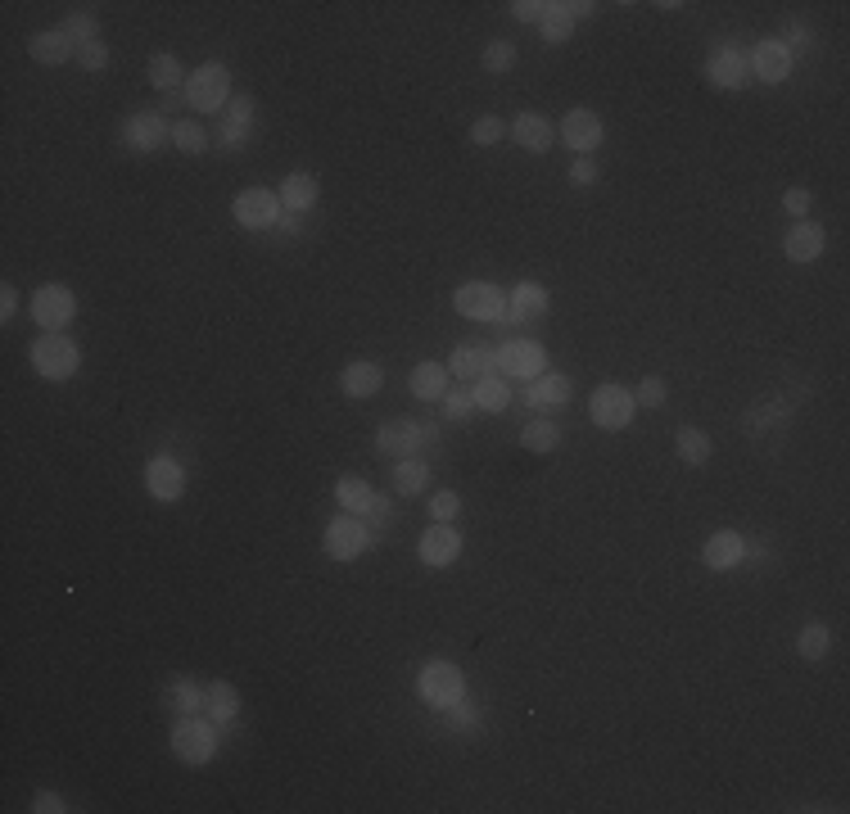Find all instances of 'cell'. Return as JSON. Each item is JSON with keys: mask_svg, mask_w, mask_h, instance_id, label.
<instances>
[{"mask_svg": "<svg viewBox=\"0 0 850 814\" xmlns=\"http://www.w3.org/2000/svg\"><path fill=\"white\" fill-rule=\"evenodd\" d=\"M416 697L435 710H453L457 701H466V674L448 661H430L416 674Z\"/></svg>", "mask_w": 850, "mask_h": 814, "instance_id": "obj_1", "label": "cell"}, {"mask_svg": "<svg viewBox=\"0 0 850 814\" xmlns=\"http://www.w3.org/2000/svg\"><path fill=\"white\" fill-rule=\"evenodd\" d=\"M172 756L186 760V765H208V760L218 756V733H213V720L186 715V720L172 729Z\"/></svg>", "mask_w": 850, "mask_h": 814, "instance_id": "obj_2", "label": "cell"}, {"mask_svg": "<svg viewBox=\"0 0 850 814\" xmlns=\"http://www.w3.org/2000/svg\"><path fill=\"white\" fill-rule=\"evenodd\" d=\"M227 95H231V77L222 64H204L186 77V100L199 114H218V109L227 105Z\"/></svg>", "mask_w": 850, "mask_h": 814, "instance_id": "obj_3", "label": "cell"}, {"mask_svg": "<svg viewBox=\"0 0 850 814\" xmlns=\"http://www.w3.org/2000/svg\"><path fill=\"white\" fill-rule=\"evenodd\" d=\"M633 412H638V403H633V394L624 385H597L593 398H588V417L602 430H624L633 421Z\"/></svg>", "mask_w": 850, "mask_h": 814, "instance_id": "obj_4", "label": "cell"}, {"mask_svg": "<svg viewBox=\"0 0 850 814\" xmlns=\"http://www.w3.org/2000/svg\"><path fill=\"white\" fill-rule=\"evenodd\" d=\"M77 362H82V353H77V344L68 335H41L32 344V367L46 380H68L77 371Z\"/></svg>", "mask_w": 850, "mask_h": 814, "instance_id": "obj_5", "label": "cell"}, {"mask_svg": "<svg viewBox=\"0 0 850 814\" xmlns=\"http://www.w3.org/2000/svg\"><path fill=\"white\" fill-rule=\"evenodd\" d=\"M453 303H457V313L471 317V322H498V317H507V294L489 281H466L462 290L453 294Z\"/></svg>", "mask_w": 850, "mask_h": 814, "instance_id": "obj_6", "label": "cell"}, {"mask_svg": "<svg viewBox=\"0 0 850 814\" xmlns=\"http://www.w3.org/2000/svg\"><path fill=\"white\" fill-rule=\"evenodd\" d=\"M425 439H435V426H421V421H407V417H394V421H385V426L376 430L380 453L398 457V462H407Z\"/></svg>", "mask_w": 850, "mask_h": 814, "instance_id": "obj_7", "label": "cell"}, {"mask_svg": "<svg viewBox=\"0 0 850 814\" xmlns=\"http://www.w3.org/2000/svg\"><path fill=\"white\" fill-rule=\"evenodd\" d=\"M73 313H77V299L68 285H41L32 294V317H37L41 331H64L73 322Z\"/></svg>", "mask_w": 850, "mask_h": 814, "instance_id": "obj_8", "label": "cell"}, {"mask_svg": "<svg viewBox=\"0 0 850 814\" xmlns=\"http://www.w3.org/2000/svg\"><path fill=\"white\" fill-rule=\"evenodd\" d=\"M231 213H236L240 227L263 231V227H272V222H276V213H281V199H276L272 190H263V186H249V190H240V195H236Z\"/></svg>", "mask_w": 850, "mask_h": 814, "instance_id": "obj_9", "label": "cell"}, {"mask_svg": "<svg viewBox=\"0 0 850 814\" xmlns=\"http://www.w3.org/2000/svg\"><path fill=\"white\" fill-rule=\"evenodd\" d=\"M326 552H331L335 561H353V557H362L367 552V543H371V534H367V525L358 521V516H340V521H331L326 525Z\"/></svg>", "mask_w": 850, "mask_h": 814, "instance_id": "obj_10", "label": "cell"}, {"mask_svg": "<svg viewBox=\"0 0 850 814\" xmlns=\"http://www.w3.org/2000/svg\"><path fill=\"white\" fill-rule=\"evenodd\" d=\"M416 552H421L425 566H453V561L462 557V534H457L448 521H439V525H430V530L421 534Z\"/></svg>", "mask_w": 850, "mask_h": 814, "instance_id": "obj_11", "label": "cell"}, {"mask_svg": "<svg viewBox=\"0 0 850 814\" xmlns=\"http://www.w3.org/2000/svg\"><path fill=\"white\" fill-rule=\"evenodd\" d=\"M498 367L507 371V376H543L548 353H543V344H534V340H507L498 349Z\"/></svg>", "mask_w": 850, "mask_h": 814, "instance_id": "obj_12", "label": "cell"}, {"mask_svg": "<svg viewBox=\"0 0 850 814\" xmlns=\"http://www.w3.org/2000/svg\"><path fill=\"white\" fill-rule=\"evenodd\" d=\"M561 141L575 154L597 150V145H602V118H597L593 109H570L566 123H561Z\"/></svg>", "mask_w": 850, "mask_h": 814, "instance_id": "obj_13", "label": "cell"}, {"mask_svg": "<svg viewBox=\"0 0 850 814\" xmlns=\"http://www.w3.org/2000/svg\"><path fill=\"white\" fill-rule=\"evenodd\" d=\"M145 484H150V493L159 502H177L181 493H186V471H181V462H172V457H154V462L145 466Z\"/></svg>", "mask_w": 850, "mask_h": 814, "instance_id": "obj_14", "label": "cell"}, {"mask_svg": "<svg viewBox=\"0 0 850 814\" xmlns=\"http://www.w3.org/2000/svg\"><path fill=\"white\" fill-rule=\"evenodd\" d=\"M751 68H756L760 82H787V73H792V46H787V41H760L756 55H751Z\"/></svg>", "mask_w": 850, "mask_h": 814, "instance_id": "obj_15", "label": "cell"}, {"mask_svg": "<svg viewBox=\"0 0 850 814\" xmlns=\"http://www.w3.org/2000/svg\"><path fill=\"white\" fill-rule=\"evenodd\" d=\"M706 73H710V82H715V86H724V91H733V86H742V82H747V73H751V59L742 55V50H737V46H724V50H715V55H710Z\"/></svg>", "mask_w": 850, "mask_h": 814, "instance_id": "obj_16", "label": "cell"}, {"mask_svg": "<svg viewBox=\"0 0 850 814\" xmlns=\"http://www.w3.org/2000/svg\"><path fill=\"white\" fill-rule=\"evenodd\" d=\"M747 557V539L737 530H719L706 539V548H701V561H706L710 570H733L737 561Z\"/></svg>", "mask_w": 850, "mask_h": 814, "instance_id": "obj_17", "label": "cell"}, {"mask_svg": "<svg viewBox=\"0 0 850 814\" xmlns=\"http://www.w3.org/2000/svg\"><path fill=\"white\" fill-rule=\"evenodd\" d=\"M783 249H787V258H792V263H814V258L828 249V231L814 227V222H796V227L787 231Z\"/></svg>", "mask_w": 850, "mask_h": 814, "instance_id": "obj_18", "label": "cell"}, {"mask_svg": "<svg viewBox=\"0 0 850 814\" xmlns=\"http://www.w3.org/2000/svg\"><path fill=\"white\" fill-rule=\"evenodd\" d=\"M548 313V290L534 281H520L516 294L507 299V322H529V317H543Z\"/></svg>", "mask_w": 850, "mask_h": 814, "instance_id": "obj_19", "label": "cell"}, {"mask_svg": "<svg viewBox=\"0 0 850 814\" xmlns=\"http://www.w3.org/2000/svg\"><path fill=\"white\" fill-rule=\"evenodd\" d=\"M511 136H516L525 150H534V154H543L552 145V123L543 114H534V109H525V114H516V123H511Z\"/></svg>", "mask_w": 850, "mask_h": 814, "instance_id": "obj_20", "label": "cell"}, {"mask_svg": "<svg viewBox=\"0 0 850 814\" xmlns=\"http://www.w3.org/2000/svg\"><path fill=\"white\" fill-rule=\"evenodd\" d=\"M204 710H208V720L213 724H231L240 715V692L231 688L227 679H213L204 688Z\"/></svg>", "mask_w": 850, "mask_h": 814, "instance_id": "obj_21", "label": "cell"}, {"mask_svg": "<svg viewBox=\"0 0 850 814\" xmlns=\"http://www.w3.org/2000/svg\"><path fill=\"white\" fill-rule=\"evenodd\" d=\"M123 136H127V145H136V150H159L172 132L163 127L159 114H132V118H127V127H123Z\"/></svg>", "mask_w": 850, "mask_h": 814, "instance_id": "obj_22", "label": "cell"}, {"mask_svg": "<svg viewBox=\"0 0 850 814\" xmlns=\"http://www.w3.org/2000/svg\"><path fill=\"white\" fill-rule=\"evenodd\" d=\"M380 385H385V371H380L376 362H349L340 376V389L349 398H371V394H380Z\"/></svg>", "mask_w": 850, "mask_h": 814, "instance_id": "obj_23", "label": "cell"}, {"mask_svg": "<svg viewBox=\"0 0 850 814\" xmlns=\"http://www.w3.org/2000/svg\"><path fill=\"white\" fill-rule=\"evenodd\" d=\"M28 55L37 59V64H64L68 55H77V46L64 28H55V32H37V37L28 41Z\"/></svg>", "mask_w": 850, "mask_h": 814, "instance_id": "obj_24", "label": "cell"}, {"mask_svg": "<svg viewBox=\"0 0 850 814\" xmlns=\"http://www.w3.org/2000/svg\"><path fill=\"white\" fill-rule=\"evenodd\" d=\"M493 367H498V353L489 349H453V358H448V376H462V380H480Z\"/></svg>", "mask_w": 850, "mask_h": 814, "instance_id": "obj_25", "label": "cell"}, {"mask_svg": "<svg viewBox=\"0 0 850 814\" xmlns=\"http://www.w3.org/2000/svg\"><path fill=\"white\" fill-rule=\"evenodd\" d=\"M412 394L421 398V403H435V398L448 394V367H439V362H421V367H412Z\"/></svg>", "mask_w": 850, "mask_h": 814, "instance_id": "obj_26", "label": "cell"}, {"mask_svg": "<svg viewBox=\"0 0 850 814\" xmlns=\"http://www.w3.org/2000/svg\"><path fill=\"white\" fill-rule=\"evenodd\" d=\"M281 204L294 213L312 209V204H317V177H312V172H290V177L281 181Z\"/></svg>", "mask_w": 850, "mask_h": 814, "instance_id": "obj_27", "label": "cell"}, {"mask_svg": "<svg viewBox=\"0 0 850 814\" xmlns=\"http://www.w3.org/2000/svg\"><path fill=\"white\" fill-rule=\"evenodd\" d=\"M561 403H570V376H552V371L534 376V385H529V407H561Z\"/></svg>", "mask_w": 850, "mask_h": 814, "instance_id": "obj_28", "label": "cell"}, {"mask_svg": "<svg viewBox=\"0 0 850 814\" xmlns=\"http://www.w3.org/2000/svg\"><path fill=\"white\" fill-rule=\"evenodd\" d=\"M335 498H340L344 512L362 516V512L371 507V498H376V493H371V484H367V480H358V475H344V480L335 484Z\"/></svg>", "mask_w": 850, "mask_h": 814, "instance_id": "obj_29", "label": "cell"}, {"mask_svg": "<svg viewBox=\"0 0 850 814\" xmlns=\"http://www.w3.org/2000/svg\"><path fill=\"white\" fill-rule=\"evenodd\" d=\"M471 398H475V407H484V412H507L511 389H507V380H498V376H480Z\"/></svg>", "mask_w": 850, "mask_h": 814, "instance_id": "obj_30", "label": "cell"}, {"mask_svg": "<svg viewBox=\"0 0 850 814\" xmlns=\"http://www.w3.org/2000/svg\"><path fill=\"white\" fill-rule=\"evenodd\" d=\"M425 484H430V466L416 462V457L398 462V471H394V489L403 493V498H416V493H425Z\"/></svg>", "mask_w": 850, "mask_h": 814, "instance_id": "obj_31", "label": "cell"}, {"mask_svg": "<svg viewBox=\"0 0 850 814\" xmlns=\"http://www.w3.org/2000/svg\"><path fill=\"white\" fill-rule=\"evenodd\" d=\"M674 444H679V457L688 466H706L710 462V435L706 430H679V439H674Z\"/></svg>", "mask_w": 850, "mask_h": 814, "instance_id": "obj_32", "label": "cell"}, {"mask_svg": "<svg viewBox=\"0 0 850 814\" xmlns=\"http://www.w3.org/2000/svg\"><path fill=\"white\" fill-rule=\"evenodd\" d=\"M561 439V430L552 426V421H529L525 430H520V444L529 448V453H552Z\"/></svg>", "mask_w": 850, "mask_h": 814, "instance_id": "obj_33", "label": "cell"}, {"mask_svg": "<svg viewBox=\"0 0 850 814\" xmlns=\"http://www.w3.org/2000/svg\"><path fill=\"white\" fill-rule=\"evenodd\" d=\"M796 647H801L805 661H823V656H828V647H832L828 625H819V620H814V625H805L801 638H796Z\"/></svg>", "mask_w": 850, "mask_h": 814, "instance_id": "obj_34", "label": "cell"}, {"mask_svg": "<svg viewBox=\"0 0 850 814\" xmlns=\"http://www.w3.org/2000/svg\"><path fill=\"white\" fill-rule=\"evenodd\" d=\"M172 145H177L181 154H204L208 132L199 123H172Z\"/></svg>", "mask_w": 850, "mask_h": 814, "instance_id": "obj_35", "label": "cell"}, {"mask_svg": "<svg viewBox=\"0 0 850 814\" xmlns=\"http://www.w3.org/2000/svg\"><path fill=\"white\" fill-rule=\"evenodd\" d=\"M168 692H172V706L186 710V715H195V710L204 706V688H199V683H190V679H172Z\"/></svg>", "mask_w": 850, "mask_h": 814, "instance_id": "obj_36", "label": "cell"}, {"mask_svg": "<svg viewBox=\"0 0 850 814\" xmlns=\"http://www.w3.org/2000/svg\"><path fill=\"white\" fill-rule=\"evenodd\" d=\"M150 82L159 86V91H172V86L186 82V77H181V64L172 55H154L150 59Z\"/></svg>", "mask_w": 850, "mask_h": 814, "instance_id": "obj_37", "label": "cell"}, {"mask_svg": "<svg viewBox=\"0 0 850 814\" xmlns=\"http://www.w3.org/2000/svg\"><path fill=\"white\" fill-rule=\"evenodd\" d=\"M570 32H575V19H570L566 5H548V14H543V37H548V41H566Z\"/></svg>", "mask_w": 850, "mask_h": 814, "instance_id": "obj_38", "label": "cell"}, {"mask_svg": "<svg viewBox=\"0 0 850 814\" xmlns=\"http://www.w3.org/2000/svg\"><path fill=\"white\" fill-rule=\"evenodd\" d=\"M249 118H254V100H249V95L231 100V118H227V132H222V141H240V132H249Z\"/></svg>", "mask_w": 850, "mask_h": 814, "instance_id": "obj_39", "label": "cell"}, {"mask_svg": "<svg viewBox=\"0 0 850 814\" xmlns=\"http://www.w3.org/2000/svg\"><path fill=\"white\" fill-rule=\"evenodd\" d=\"M516 64V46H511V41H489V46H484V68H489V73H507V68Z\"/></svg>", "mask_w": 850, "mask_h": 814, "instance_id": "obj_40", "label": "cell"}, {"mask_svg": "<svg viewBox=\"0 0 850 814\" xmlns=\"http://www.w3.org/2000/svg\"><path fill=\"white\" fill-rule=\"evenodd\" d=\"M77 64H82L86 73H100V68L109 64V46H104L100 37H95V41H86V46H77Z\"/></svg>", "mask_w": 850, "mask_h": 814, "instance_id": "obj_41", "label": "cell"}, {"mask_svg": "<svg viewBox=\"0 0 850 814\" xmlns=\"http://www.w3.org/2000/svg\"><path fill=\"white\" fill-rule=\"evenodd\" d=\"M502 118H493V114H484V118H475V127H471V141L475 145H498L502 141Z\"/></svg>", "mask_w": 850, "mask_h": 814, "instance_id": "obj_42", "label": "cell"}, {"mask_svg": "<svg viewBox=\"0 0 850 814\" xmlns=\"http://www.w3.org/2000/svg\"><path fill=\"white\" fill-rule=\"evenodd\" d=\"M633 403H638V407H661L665 403V380L661 376H647L643 385L633 389Z\"/></svg>", "mask_w": 850, "mask_h": 814, "instance_id": "obj_43", "label": "cell"}, {"mask_svg": "<svg viewBox=\"0 0 850 814\" xmlns=\"http://www.w3.org/2000/svg\"><path fill=\"white\" fill-rule=\"evenodd\" d=\"M457 512H462V498H457L453 489H439L435 498H430V516H435V521H453Z\"/></svg>", "mask_w": 850, "mask_h": 814, "instance_id": "obj_44", "label": "cell"}, {"mask_svg": "<svg viewBox=\"0 0 850 814\" xmlns=\"http://www.w3.org/2000/svg\"><path fill=\"white\" fill-rule=\"evenodd\" d=\"M471 412H475L471 394H462V389H457V394H444V417L448 421H471Z\"/></svg>", "mask_w": 850, "mask_h": 814, "instance_id": "obj_45", "label": "cell"}, {"mask_svg": "<svg viewBox=\"0 0 850 814\" xmlns=\"http://www.w3.org/2000/svg\"><path fill=\"white\" fill-rule=\"evenodd\" d=\"M64 32L73 37V46H86V41H95V23H91V14H73V19L64 23Z\"/></svg>", "mask_w": 850, "mask_h": 814, "instance_id": "obj_46", "label": "cell"}, {"mask_svg": "<svg viewBox=\"0 0 850 814\" xmlns=\"http://www.w3.org/2000/svg\"><path fill=\"white\" fill-rule=\"evenodd\" d=\"M511 14H516L520 23H543L548 5H543V0H516V5H511Z\"/></svg>", "mask_w": 850, "mask_h": 814, "instance_id": "obj_47", "label": "cell"}, {"mask_svg": "<svg viewBox=\"0 0 850 814\" xmlns=\"http://www.w3.org/2000/svg\"><path fill=\"white\" fill-rule=\"evenodd\" d=\"M783 209L792 213V218H805V213H810V190H787V195H783Z\"/></svg>", "mask_w": 850, "mask_h": 814, "instance_id": "obj_48", "label": "cell"}, {"mask_svg": "<svg viewBox=\"0 0 850 814\" xmlns=\"http://www.w3.org/2000/svg\"><path fill=\"white\" fill-rule=\"evenodd\" d=\"M32 810H37V814H59V810H68V805H64V796H59V792H37V796H32Z\"/></svg>", "mask_w": 850, "mask_h": 814, "instance_id": "obj_49", "label": "cell"}, {"mask_svg": "<svg viewBox=\"0 0 850 814\" xmlns=\"http://www.w3.org/2000/svg\"><path fill=\"white\" fill-rule=\"evenodd\" d=\"M570 177H575L579 186H593V181H597V163H593V159H575V168H570Z\"/></svg>", "mask_w": 850, "mask_h": 814, "instance_id": "obj_50", "label": "cell"}, {"mask_svg": "<svg viewBox=\"0 0 850 814\" xmlns=\"http://www.w3.org/2000/svg\"><path fill=\"white\" fill-rule=\"evenodd\" d=\"M14 308H19V290H14V285H5V290H0V317L10 322Z\"/></svg>", "mask_w": 850, "mask_h": 814, "instance_id": "obj_51", "label": "cell"}, {"mask_svg": "<svg viewBox=\"0 0 850 814\" xmlns=\"http://www.w3.org/2000/svg\"><path fill=\"white\" fill-rule=\"evenodd\" d=\"M367 512H371V516H380V521H389V498H380V493H376Z\"/></svg>", "mask_w": 850, "mask_h": 814, "instance_id": "obj_52", "label": "cell"}]
</instances>
